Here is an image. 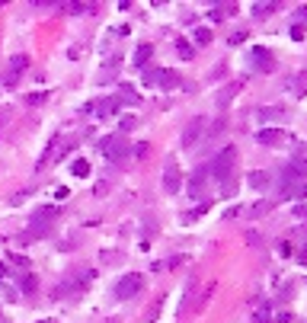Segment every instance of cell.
<instances>
[{"mask_svg":"<svg viewBox=\"0 0 307 323\" xmlns=\"http://www.w3.org/2000/svg\"><path fill=\"white\" fill-rule=\"evenodd\" d=\"M250 186H253L256 192H265V186H269V173L253 170V173H250Z\"/></svg>","mask_w":307,"mask_h":323,"instance_id":"cell-16","label":"cell"},{"mask_svg":"<svg viewBox=\"0 0 307 323\" xmlns=\"http://www.w3.org/2000/svg\"><path fill=\"white\" fill-rule=\"evenodd\" d=\"M234 160H237V147H224V151L208 163V173L215 179H227L230 173H234Z\"/></svg>","mask_w":307,"mask_h":323,"instance_id":"cell-3","label":"cell"},{"mask_svg":"<svg viewBox=\"0 0 307 323\" xmlns=\"http://www.w3.org/2000/svg\"><path fill=\"white\" fill-rule=\"evenodd\" d=\"M176 51H179V58H186V61L195 55V51H192V45H189L186 39H179V42H176Z\"/></svg>","mask_w":307,"mask_h":323,"instance_id":"cell-26","label":"cell"},{"mask_svg":"<svg viewBox=\"0 0 307 323\" xmlns=\"http://www.w3.org/2000/svg\"><path fill=\"white\" fill-rule=\"evenodd\" d=\"M26 64H29V58H26V55H13L10 71H13V74H19V71H26Z\"/></svg>","mask_w":307,"mask_h":323,"instance_id":"cell-25","label":"cell"},{"mask_svg":"<svg viewBox=\"0 0 307 323\" xmlns=\"http://www.w3.org/2000/svg\"><path fill=\"white\" fill-rule=\"evenodd\" d=\"M119 96H109V99H102V103H96V112H99V119H109V116H115L119 112Z\"/></svg>","mask_w":307,"mask_h":323,"instance_id":"cell-11","label":"cell"},{"mask_svg":"<svg viewBox=\"0 0 307 323\" xmlns=\"http://www.w3.org/2000/svg\"><path fill=\"white\" fill-rule=\"evenodd\" d=\"M19 288H23L26 294H32V291H36V275H23V282H19Z\"/></svg>","mask_w":307,"mask_h":323,"instance_id":"cell-27","label":"cell"},{"mask_svg":"<svg viewBox=\"0 0 307 323\" xmlns=\"http://www.w3.org/2000/svg\"><path fill=\"white\" fill-rule=\"evenodd\" d=\"M195 42H199V45H208V42H211V32H208V29H195Z\"/></svg>","mask_w":307,"mask_h":323,"instance_id":"cell-29","label":"cell"},{"mask_svg":"<svg viewBox=\"0 0 307 323\" xmlns=\"http://www.w3.org/2000/svg\"><path fill=\"white\" fill-rule=\"evenodd\" d=\"M71 173H74V176H80V179L90 176V163H87V160H71Z\"/></svg>","mask_w":307,"mask_h":323,"instance_id":"cell-23","label":"cell"},{"mask_svg":"<svg viewBox=\"0 0 307 323\" xmlns=\"http://www.w3.org/2000/svg\"><path fill=\"white\" fill-rule=\"evenodd\" d=\"M134 125H138V119H134V116H125V119H122V131H132Z\"/></svg>","mask_w":307,"mask_h":323,"instance_id":"cell-32","label":"cell"},{"mask_svg":"<svg viewBox=\"0 0 307 323\" xmlns=\"http://www.w3.org/2000/svg\"><path fill=\"white\" fill-rule=\"evenodd\" d=\"M256 116L263 119V122H272V119H278V116H285L278 106H263V109H256Z\"/></svg>","mask_w":307,"mask_h":323,"instance_id":"cell-20","label":"cell"},{"mask_svg":"<svg viewBox=\"0 0 307 323\" xmlns=\"http://www.w3.org/2000/svg\"><path fill=\"white\" fill-rule=\"evenodd\" d=\"M29 195H32L29 189H23V192H16V195H13V199H10V205H23V202H26V199H29Z\"/></svg>","mask_w":307,"mask_h":323,"instance_id":"cell-31","label":"cell"},{"mask_svg":"<svg viewBox=\"0 0 307 323\" xmlns=\"http://www.w3.org/2000/svg\"><path fill=\"white\" fill-rule=\"evenodd\" d=\"M237 90H240V83H227V86H224V90L218 93V99H215V103H218V109H227V103L237 96Z\"/></svg>","mask_w":307,"mask_h":323,"instance_id":"cell-12","label":"cell"},{"mask_svg":"<svg viewBox=\"0 0 307 323\" xmlns=\"http://www.w3.org/2000/svg\"><path fill=\"white\" fill-rule=\"evenodd\" d=\"M275 10H278V3H253V16H259V19L272 16Z\"/></svg>","mask_w":307,"mask_h":323,"instance_id":"cell-22","label":"cell"},{"mask_svg":"<svg viewBox=\"0 0 307 323\" xmlns=\"http://www.w3.org/2000/svg\"><path fill=\"white\" fill-rule=\"evenodd\" d=\"M128 151H132V144L125 141V134H109V138L99 141V154L106 160H112V163H122L128 157Z\"/></svg>","mask_w":307,"mask_h":323,"instance_id":"cell-2","label":"cell"},{"mask_svg":"<svg viewBox=\"0 0 307 323\" xmlns=\"http://www.w3.org/2000/svg\"><path fill=\"white\" fill-rule=\"evenodd\" d=\"M48 99V93H32V96H26V103L29 106H39V103H45Z\"/></svg>","mask_w":307,"mask_h":323,"instance_id":"cell-30","label":"cell"},{"mask_svg":"<svg viewBox=\"0 0 307 323\" xmlns=\"http://www.w3.org/2000/svg\"><path fill=\"white\" fill-rule=\"evenodd\" d=\"M192 298H195V279H189V285H186V294H182V304H179V314H186L189 307H192Z\"/></svg>","mask_w":307,"mask_h":323,"instance_id":"cell-17","label":"cell"},{"mask_svg":"<svg viewBox=\"0 0 307 323\" xmlns=\"http://www.w3.org/2000/svg\"><path fill=\"white\" fill-rule=\"evenodd\" d=\"M269 202H259V205H253V218H256V214H265V211H269Z\"/></svg>","mask_w":307,"mask_h":323,"instance_id":"cell-33","label":"cell"},{"mask_svg":"<svg viewBox=\"0 0 307 323\" xmlns=\"http://www.w3.org/2000/svg\"><path fill=\"white\" fill-rule=\"evenodd\" d=\"M278 253H282V256H291V246H288V243L282 240V243H278Z\"/></svg>","mask_w":307,"mask_h":323,"instance_id":"cell-34","label":"cell"},{"mask_svg":"<svg viewBox=\"0 0 307 323\" xmlns=\"http://www.w3.org/2000/svg\"><path fill=\"white\" fill-rule=\"evenodd\" d=\"M282 199H307V179L304 183H295V186H285Z\"/></svg>","mask_w":307,"mask_h":323,"instance_id":"cell-14","label":"cell"},{"mask_svg":"<svg viewBox=\"0 0 307 323\" xmlns=\"http://www.w3.org/2000/svg\"><path fill=\"white\" fill-rule=\"evenodd\" d=\"M304 176H307V166H304V163H288V166L282 170V176H278V183H282V189H285V186L304 183Z\"/></svg>","mask_w":307,"mask_h":323,"instance_id":"cell-7","label":"cell"},{"mask_svg":"<svg viewBox=\"0 0 307 323\" xmlns=\"http://www.w3.org/2000/svg\"><path fill=\"white\" fill-rule=\"evenodd\" d=\"M141 288H144L141 275H138V272H128V275H122V279H119V285H115V298L128 301V298H134V294H138Z\"/></svg>","mask_w":307,"mask_h":323,"instance_id":"cell-5","label":"cell"},{"mask_svg":"<svg viewBox=\"0 0 307 323\" xmlns=\"http://www.w3.org/2000/svg\"><path fill=\"white\" fill-rule=\"evenodd\" d=\"M119 103H128V106H138V103H141V96H138V93H132V86H125V90L119 93Z\"/></svg>","mask_w":307,"mask_h":323,"instance_id":"cell-24","label":"cell"},{"mask_svg":"<svg viewBox=\"0 0 307 323\" xmlns=\"http://www.w3.org/2000/svg\"><path fill=\"white\" fill-rule=\"evenodd\" d=\"M256 141H263V144L275 147V144H282V141H285V134L278 131V128H263V131H256Z\"/></svg>","mask_w":307,"mask_h":323,"instance_id":"cell-10","label":"cell"},{"mask_svg":"<svg viewBox=\"0 0 307 323\" xmlns=\"http://www.w3.org/2000/svg\"><path fill=\"white\" fill-rule=\"evenodd\" d=\"M3 275H6V266H3V262H0V279H3Z\"/></svg>","mask_w":307,"mask_h":323,"instance_id":"cell-36","label":"cell"},{"mask_svg":"<svg viewBox=\"0 0 307 323\" xmlns=\"http://www.w3.org/2000/svg\"><path fill=\"white\" fill-rule=\"evenodd\" d=\"M54 218H58V208H54V205H45V208H39V211L32 214L29 227H26L23 240H36V237H45V234H48V227L54 224Z\"/></svg>","mask_w":307,"mask_h":323,"instance_id":"cell-1","label":"cell"},{"mask_svg":"<svg viewBox=\"0 0 307 323\" xmlns=\"http://www.w3.org/2000/svg\"><path fill=\"white\" fill-rule=\"evenodd\" d=\"M39 323H54V320H39Z\"/></svg>","mask_w":307,"mask_h":323,"instance_id":"cell-37","label":"cell"},{"mask_svg":"<svg viewBox=\"0 0 307 323\" xmlns=\"http://www.w3.org/2000/svg\"><path fill=\"white\" fill-rule=\"evenodd\" d=\"M182 189V173H179V166L176 163H167L163 166V192L167 195H179Z\"/></svg>","mask_w":307,"mask_h":323,"instance_id":"cell-6","label":"cell"},{"mask_svg":"<svg viewBox=\"0 0 307 323\" xmlns=\"http://www.w3.org/2000/svg\"><path fill=\"white\" fill-rule=\"evenodd\" d=\"M211 173H208V166H199V170L189 176V195H202V186H205V179H208Z\"/></svg>","mask_w":307,"mask_h":323,"instance_id":"cell-9","label":"cell"},{"mask_svg":"<svg viewBox=\"0 0 307 323\" xmlns=\"http://www.w3.org/2000/svg\"><path fill=\"white\" fill-rule=\"evenodd\" d=\"M253 61H256V67L263 74L275 71V58H272V51H265V48H253Z\"/></svg>","mask_w":307,"mask_h":323,"instance_id":"cell-8","label":"cell"},{"mask_svg":"<svg viewBox=\"0 0 307 323\" xmlns=\"http://www.w3.org/2000/svg\"><path fill=\"white\" fill-rule=\"evenodd\" d=\"M179 86V77H176L173 71H163L160 74V90H176Z\"/></svg>","mask_w":307,"mask_h":323,"instance_id":"cell-19","label":"cell"},{"mask_svg":"<svg viewBox=\"0 0 307 323\" xmlns=\"http://www.w3.org/2000/svg\"><path fill=\"white\" fill-rule=\"evenodd\" d=\"M288 90L295 93V96H304V93H307V71H301V74H295V77L288 80Z\"/></svg>","mask_w":307,"mask_h":323,"instance_id":"cell-13","label":"cell"},{"mask_svg":"<svg viewBox=\"0 0 307 323\" xmlns=\"http://www.w3.org/2000/svg\"><path fill=\"white\" fill-rule=\"evenodd\" d=\"M54 195H58V202H64V199H67V195H71V189H64V186H61V189H58V192H54Z\"/></svg>","mask_w":307,"mask_h":323,"instance_id":"cell-35","label":"cell"},{"mask_svg":"<svg viewBox=\"0 0 307 323\" xmlns=\"http://www.w3.org/2000/svg\"><path fill=\"white\" fill-rule=\"evenodd\" d=\"M221 131H224V119H218V122H215V125H211V128H208V131H205V138H208V141H211V138H218V134H221Z\"/></svg>","mask_w":307,"mask_h":323,"instance_id":"cell-28","label":"cell"},{"mask_svg":"<svg viewBox=\"0 0 307 323\" xmlns=\"http://www.w3.org/2000/svg\"><path fill=\"white\" fill-rule=\"evenodd\" d=\"M160 67H144V77H141V80H144V86H160Z\"/></svg>","mask_w":307,"mask_h":323,"instance_id":"cell-18","label":"cell"},{"mask_svg":"<svg viewBox=\"0 0 307 323\" xmlns=\"http://www.w3.org/2000/svg\"><path fill=\"white\" fill-rule=\"evenodd\" d=\"M151 58H154V45H138V48H134V64L138 67H147Z\"/></svg>","mask_w":307,"mask_h":323,"instance_id":"cell-15","label":"cell"},{"mask_svg":"<svg viewBox=\"0 0 307 323\" xmlns=\"http://www.w3.org/2000/svg\"><path fill=\"white\" fill-rule=\"evenodd\" d=\"M71 144H74V141H61V144L54 147V151H48V157H45V160H51V163H54V160H61L67 151H71ZM45 160H42V163H45Z\"/></svg>","mask_w":307,"mask_h":323,"instance_id":"cell-21","label":"cell"},{"mask_svg":"<svg viewBox=\"0 0 307 323\" xmlns=\"http://www.w3.org/2000/svg\"><path fill=\"white\" fill-rule=\"evenodd\" d=\"M208 131V122H205V116H192L186 122V128H182V147H195V141H202V134Z\"/></svg>","mask_w":307,"mask_h":323,"instance_id":"cell-4","label":"cell"}]
</instances>
